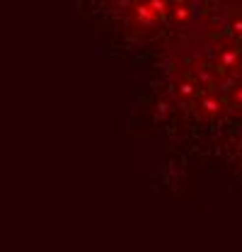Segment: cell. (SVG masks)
<instances>
[{
	"instance_id": "cell-1",
	"label": "cell",
	"mask_w": 242,
	"mask_h": 252,
	"mask_svg": "<svg viewBox=\"0 0 242 252\" xmlns=\"http://www.w3.org/2000/svg\"><path fill=\"white\" fill-rule=\"evenodd\" d=\"M225 112H228V102L215 93V90L196 94V99H194V114H196L201 122H215V119L225 117Z\"/></svg>"
},
{
	"instance_id": "cell-2",
	"label": "cell",
	"mask_w": 242,
	"mask_h": 252,
	"mask_svg": "<svg viewBox=\"0 0 242 252\" xmlns=\"http://www.w3.org/2000/svg\"><path fill=\"white\" fill-rule=\"evenodd\" d=\"M240 59H242V51L240 46H238V41L235 39H223V41H218V46H215V70L223 75H228V73H233V70H238L240 68Z\"/></svg>"
},
{
	"instance_id": "cell-3",
	"label": "cell",
	"mask_w": 242,
	"mask_h": 252,
	"mask_svg": "<svg viewBox=\"0 0 242 252\" xmlns=\"http://www.w3.org/2000/svg\"><path fill=\"white\" fill-rule=\"evenodd\" d=\"M225 102H228V109H235L238 114H242V80L233 83V88L228 90Z\"/></svg>"
},
{
	"instance_id": "cell-4",
	"label": "cell",
	"mask_w": 242,
	"mask_h": 252,
	"mask_svg": "<svg viewBox=\"0 0 242 252\" xmlns=\"http://www.w3.org/2000/svg\"><path fill=\"white\" fill-rule=\"evenodd\" d=\"M225 34L230 36V39H242V15H235V17H230L228 20V30H225Z\"/></svg>"
}]
</instances>
